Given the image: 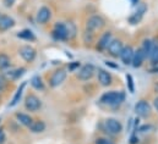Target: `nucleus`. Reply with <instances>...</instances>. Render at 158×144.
Segmentation results:
<instances>
[{
    "label": "nucleus",
    "mask_w": 158,
    "mask_h": 144,
    "mask_svg": "<svg viewBox=\"0 0 158 144\" xmlns=\"http://www.w3.org/2000/svg\"><path fill=\"white\" fill-rule=\"evenodd\" d=\"M126 81H127V86H129V90H130V93H134L135 87H134V79H132V76H131V74H127V76H126Z\"/></svg>",
    "instance_id": "obj_28"
},
{
    "label": "nucleus",
    "mask_w": 158,
    "mask_h": 144,
    "mask_svg": "<svg viewBox=\"0 0 158 144\" xmlns=\"http://www.w3.org/2000/svg\"><path fill=\"white\" fill-rule=\"evenodd\" d=\"M15 2H16V0H2V4L5 7H12Z\"/></svg>",
    "instance_id": "obj_31"
},
{
    "label": "nucleus",
    "mask_w": 158,
    "mask_h": 144,
    "mask_svg": "<svg viewBox=\"0 0 158 144\" xmlns=\"http://www.w3.org/2000/svg\"><path fill=\"white\" fill-rule=\"evenodd\" d=\"M153 105H155V108H156V110L158 111V97L153 100Z\"/></svg>",
    "instance_id": "obj_35"
},
{
    "label": "nucleus",
    "mask_w": 158,
    "mask_h": 144,
    "mask_svg": "<svg viewBox=\"0 0 158 144\" xmlns=\"http://www.w3.org/2000/svg\"><path fill=\"white\" fill-rule=\"evenodd\" d=\"M156 71H158V67H157V69H156Z\"/></svg>",
    "instance_id": "obj_38"
},
{
    "label": "nucleus",
    "mask_w": 158,
    "mask_h": 144,
    "mask_svg": "<svg viewBox=\"0 0 158 144\" xmlns=\"http://www.w3.org/2000/svg\"><path fill=\"white\" fill-rule=\"evenodd\" d=\"M17 37L20 39H23V40H27V42H35L36 40V36L31 30H22L21 32L17 33Z\"/></svg>",
    "instance_id": "obj_23"
},
{
    "label": "nucleus",
    "mask_w": 158,
    "mask_h": 144,
    "mask_svg": "<svg viewBox=\"0 0 158 144\" xmlns=\"http://www.w3.org/2000/svg\"><path fill=\"white\" fill-rule=\"evenodd\" d=\"M25 87H26V82H22L21 86L17 88V90H16V93H15L12 100L10 102L9 108H14V106H16V105L20 103V100H21V98H22V94H23V90H25Z\"/></svg>",
    "instance_id": "obj_18"
},
{
    "label": "nucleus",
    "mask_w": 158,
    "mask_h": 144,
    "mask_svg": "<svg viewBox=\"0 0 158 144\" xmlns=\"http://www.w3.org/2000/svg\"><path fill=\"white\" fill-rule=\"evenodd\" d=\"M16 120L21 123V125H23V126H26V127H28L32 122H33V118L28 115V114H23V112H16Z\"/></svg>",
    "instance_id": "obj_20"
},
{
    "label": "nucleus",
    "mask_w": 158,
    "mask_h": 144,
    "mask_svg": "<svg viewBox=\"0 0 158 144\" xmlns=\"http://www.w3.org/2000/svg\"><path fill=\"white\" fill-rule=\"evenodd\" d=\"M110 42H112V33L110 32H106L103 36L99 38L98 44H97V49H99V50L107 49Z\"/></svg>",
    "instance_id": "obj_19"
},
{
    "label": "nucleus",
    "mask_w": 158,
    "mask_h": 144,
    "mask_svg": "<svg viewBox=\"0 0 158 144\" xmlns=\"http://www.w3.org/2000/svg\"><path fill=\"white\" fill-rule=\"evenodd\" d=\"M6 78L2 76V74H0V92H2L5 88H6Z\"/></svg>",
    "instance_id": "obj_30"
},
{
    "label": "nucleus",
    "mask_w": 158,
    "mask_h": 144,
    "mask_svg": "<svg viewBox=\"0 0 158 144\" xmlns=\"http://www.w3.org/2000/svg\"><path fill=\"white\" fill-rule=\"evenodd\" d=\"M132 1V4H137L139 2V0H131Z\"/></svg>",
    "instance_id": "obj_37"
},
{
    "label": "nucleus",
    "mask_w": 158,
    "mask_h": 144,
    "mask_svg": "<svg viewBox=\"0 0 158 144\" xmlns=\"http://www.w3.org/2000/svg\"><path fill=\"white\" fill-rule=\"evenodd\" d=\"M94 143L96 144H114L110 139H108V138H97Z\"/></svg>",
    "instance_id": "obj_29"
},
{
    "label": "nucleus",
    "mask_w": 158,
    "mask_h": 144,
    "mask_svg": "<svg viewBox=\"0 0 158 144\" xmlns=\"http://www.w3.org/2000/svg\"><path fill=\"white\" fill-rule=\"evenodd\" d=\"M139 143V138L137 137H131V139H130V144H137Z\"/></svg>",
    "instance_id": "obj_33"
},
{
    "label": "nucleus",
    "mask_w": 158,
    "mask_h": 144,
    "mask_svg": "<svg viewBox=\"0 0 158 144\" xmlns=\"http://www.w3.org/2000/svg\"><path fill=\"white\" fill-rule=\"evenodd\" d=\"M134 51H135V50H134L130 45L123 48V50H121L119 58L121 59V61H123L125 65H130V64H131V61H132V56H134Z\"/></svg>",
    "instance_id": "obj_15"
},
{
    "label": "nucleus",
    "mask_w": 158,
    "mask_h": 144,
    "mask_svg": "<svg viewBox=\"0 0 158 144\" xmlns=\"http://www.w3.org/2000/svg\"><path fill=\"white\" fill-rule=\"evenodd\" d=\"M123 48H124V45H123V42L120 39H112L107 50H108L109 55H112L114 58H118L120 53H121V50H123Z\"/></svg>",
    "instance_id": "obj_11"
},
{
    "label": "nucleus",
    "mask_w": 158,
    "mask_h": 144,
    "mask_svg": "<svg viewBox=\"0 0 158 144\" xmlns=\"http://www.w3.org/2000/svg\"><path fill=\"white\" fill-rule=\"evenodd\" d=\"M155 92L158 94V83H157V84H155Z\"/></svg>",
    "instance_id": "obj_36"
},
{
    "label": "nucleus",
    "mask_w": 158,
    "mask_h": 144,
    "mask_svg": "<svg viewBox=\"0 0 158 144\" xmlns=\"http://www.w3.org/2000/svg\"><path fill=\"white\" fill-rule=\"evenodd\" d=\"M31 86L37 90H44V82L40 76H33L31 78Z\"/></svg>",
    "instance_id": "obj_24"
},
{
    "label": "nucleus",
    "mask_w": 158,
    "mask_h": 144,
    "mask_svg": "<svg viewBox=\"0 0 158 144\" xmlns=\"http://www.w3.org/2000/svg\"><path fill=\"white\" fill-rule=\"evenodd\" d=\"M6 141V136H5V132L2 128H0V144H4Z\"/></svg>",
    "instance_id": "obj_32"
},
{
    "label": "nucleus",
    "mask_w": 158,
    "mask_h": 144,
    "mask_svg": "<svg viewBox=\"0 0 158 144\" xmlns=\"http://www.w3.org/2000/svg\"><path fill=\"white\" fill-rule=\"evenodd\" d=\"M94 72H96V69H94V66L92 64H86L79 70L77 78L80 81H88V79H91L93 77Z\"/></svg>",
    "instance_id": "obj_6"
},
{
    "label": "nucleus",
    "mask_w": 158,
    "mask_h": 144,
    "mask_svg": "<svg viewBox=\"0 0 158 144\" xmlns=\"http://www.w3.org/2000/svg\"><path fill=\"white\" fill-rule=\"evenodd\" d=\"M19 54L20 56L26 61V62H33L36 56H37V51L33 46L31 45H23L19 49Z\"/></svg>",
    "instance_id": "obj_3"
},
{
    "label": "nucleus",
    "mask_w": 158,
    "mask_h": 144,
    "mask_svg": "<svg viewBox=\"0 0 158 144\" xmlns=\"http://www.w3.org/2000/svg\"><path fill=\"white\" fill-rule=\"evenodd\" d=\"M153 45H155V43H153L152 40H150V39H145V40H143L141 49H142V51H143V54H145L146 58L150 56V54H151V51H152V49H153Z\"/></svg>",
    "instance_id": "obj_25"
},
{
    "label": "nucleus",
    "mask_w": 158,
    "mask_h": 144,
    "mask_svg": "<svg viewBox=\"0 0 158 144\" xmlns=\"http://www.w3.org/2000/svg\"><path fill=\"white\" fill-rule=\"evenodd\" d=\"M26 73V69L25 67H19L15 70H10V71H5L2 73V76L6 78V81H16L19 78H21L23 74Z\"/></svg>",
    "instance_id": "obj_14"
},
{
    "label": "nucleus",
    "mask_w": 158,
    "mask_h": 144,
    "mask_svg": "<svg viewBox=\"0 0 158 144\" xmlns=\"http://www.w3.org/2000/svg\"><path fill=\"white\" fill-rule=\"evenodd\" d=\"M124 99H125V94L123 92H108L101 97V102L110 106H117L121 104Z\"/></svg>",
    "instance_id": "obj_1"
},
{
    "label": "nucleus",
    "mask_w": 158,
    "mask_h": 144,
    "mask_svg": "<svg viewBox=\"0 0 158 144\" xmlns=\"http://www.w3.org/2000/svg\"><path fill=\"white\" fill-rule=\"evenodd\" d=\"M145 59H146V56H145V54H143L142 49L140 48V49H137V50H135V51H134V56H132L131 65H132L134 67H140V66L143 64Z\"/></svg>",
    "instance_id": "obj_17"
},
{
    "label": "nucleus",
    "mask_w": 158,
    "mask_h": 144,
    "mask_svg": "<svg viewBox=\"0 0 158 144\" xmlns=\"http://www.w3.org/2000/svg\"><path fill=\"white\" fill-rule=\"evenodd\" d=\"M146 10H147L146 5H145V4H140V5L137 6V10H136V11H135L130 17H129L130 23H132V25L139 23V22L142 20V17H143V15H145Z\"/></svg>",
    "instance_id": "obj_13"
},
{
    "label": "nucleus",
    "mask_w": 158,
    "mask_h": 144,
    "mask_svg": "<svg viewBox=\"0 0 158 144\" xmlns=\"http://www.w3.org/2000/svg\"><path fill=\"white\" fill-rule=\"evenodd\" d=\"M45 127H47V125L43 121H33L28 126V128H30V131L32 133H42V132L45 131Z\"/></svg>",
    "instance_id": "obj_21"
},
{
    "label": "nucleus",
    "mask_w": 158,
    "mask_h": 144,
    "mask_svg": "<svg viewBox=\"0 0 158 144\" xmlns=\"http://www.w3.org/2000/svg\"><path fill=\"white\" fill-rule=\"evenodd\" d=\"M25 108L31 112H37L42 108V102L40 99L35 94H28L25 99Z\"/></svg>",
    "instance_id": "obj_2"
},
{
    "label": "nucleus",
    "mask_w": 158,
    "mask_h": 144,
    "mask_svg": "<svg viewBox=\"0 0 158 144\" xmlns=\"http://www.w3.org/2000/svg\"><path fill=\"white\" fill-rule=\"evenodd\" d=\"M65 27H66V34H68V39H74L76 37L77 30L75 23L73 22H65Z\"/></svg>",
    "instance_id": "obj_26"
},
{
    "label": "nucleus",
    "mask_w": 158,
    "mask_h": 144,
    "mask_svg": "<svg viewBox=\"0 0 158 144\" xmlns=\"http://www.w3.org/2000/svg\"><path fill=\"white\" fill-rule=\"evenodd\" d=\"M104 127H106V131L108 133H110V134H119L123 131V125L117 118H108V120H106Z\"/></svg>",
    "instance_id": "obj_4"
},
{
    "label": "nucleus",
    "mask_w": 158,
    "mask_h": 144,
    "mask_svg": "<svg viewBox=\"0 0 158 144\" xmlns=\"http://www.w3.org/2000/svg\"><path fill=\"white\" fill-rule=\"evenodd\" d=\"M53 37L56 40H68V34H66V27L65 22H56L54 28H53Z\"/></svg>",
    "instance_id": "obj_8"
},
{
    "label": "nucleus",
    "mask_w": 158,
    "mask_h": 144,
    "mask_svg": "<svg viewBox=\"0 0 158 144\" xmlns=\"http://www.w3.org/2000/svg\"><path fill=\"white\" fill-rule=\"evenodd\" d=\"M79 66H80V62H76V64H73V65L70 66V70H71V71H74V70H75L76 67H79Z\"/></svg>",
    "instance_id": "obj_34"
},
{
    "label": "nucleus",
    "mask_w": 158,
    "mask_h": 144,
    "mask_svg": "<svg viewBox=\"0 0 158 144\" xmlns=\"http://www.w3.org/2000/svg\"><path fill=\"white\" fill-rule=\"evenodd\" d=\"M150 60H151V62L153 64V65H157L158 64V45L157 44H155L153 45V49H152V51H151V54H150Z\"/></svg>",
    "instance_id": "obj_27"
},
{
    "label": "nucleus",
    "mask_w": 158,
    "mask_h": 144,
    "mask_svg": "<svg viewBox=\"0 0 158 144\" xmlns=\"http://www.w3.org/2000/svg\"><path fill=\"white\" fill-rule=\"evenodd\" d=\"M104 26V20L101 17V16H92L87 20V23H86V28L88 32H94V31H98L101 30L102 27Z\"/></svg>",
    "instance_id": "obj_5"
},
{
    "label": "nucleus",
    "mask_w": 158,
    "mask_h": 144,
    "mask_svg": "<svg viewBox=\"0 0 158 144\" xmlns=\"http://www.w3.org/2000/svg\"><path fill=\"white\" fill-rule=\"evenodd\" d=\"M135 112L140 117H148L152 112V109H151V105L146 100H140L135 105Z\"/></svg>",
    "instance_id": "obj_9"
},
{
    "label": "nucleus",
    "mask_w": 158,
    "mask_h": 144,
    "mask_svg": "<svg viewBox=\"0 0 158 144\" xmlns=\"http://www.w3.org/2000/svg\"><path fill=\"white\" fill-rule=\"evenodd\" d=\"M98 82L103 87H108L112 84V74L106 70L98 69Z\"/></svg>",
    "instance_id": "obj_16"
},
{
    "label": "nucleus",
    "mask_w": 158,
    "mask_h": 144,
    "mask_svg": "<svg viewBox=\"0 0 158 144\" xmlns=\"http://www.w3.org/2000/svg\"><path fill=\"white\" fill-rule=\"evenodd\" d=\"M16 25L15 20L9 15H0V33L11 30Z\"/></svg>",
    "instance_id": "obj_12"
},
{
    "label": "nucleus",
    "mask_w": 158,
    "mask_h": 144,
    "mask_svg": "<svg viewBox=\"0 0 158 144\" xmlns=\"http://www.w3.org/2000/svg\"><path fill=\"white\" fill-rule=\"evenodd\" d=\"M52 18V11L48 6H42L38 12H37V16H36V21L37 23L40 25H45L49 20Z\"/></svg>",
    "instance_id": "obj_10"
},
{
    "label": "nucleus",
    "mask_w": 158,
    "mask_h": 144,
    "mask_svg": "<svg viewBox=\"0 0 158 144\" xmlns=\"http://www.w3.org/2000/svg\"><path fill=\"white\" fill-rule=\"evenodd\" d=\"M11 66V59L5 53H0V71H6Z\"/></svg>",
    "instance_id": "obj_22"
},
{
    "label": "nucleus",
    "mask_w": 158,
    "mask_h": 144,
    "mask_svg": "<svg viewBox=\"0 0 158 144\" xmlns=\"http://www.w3.org/2000/svg\"><path fill=\"white\" fill-rule=\"evenodd\" d=\"M66 79V71L65 70H56L52 74L50 79H49V86L52 88H56L59 87L64 81Z\"/></svg>",
    "instance_id": "obj_7"
}]
</instances>
